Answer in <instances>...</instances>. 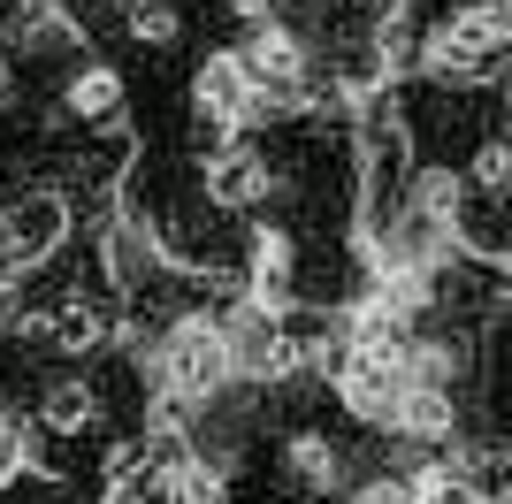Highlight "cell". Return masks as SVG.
<instances>
[{
	"instance_id": "6da1fadb",
	"label": "cell",
	"mask_w": 512,
	"mask_h": 504,
	"mask_svg": "<svg viewBox=\"0 0 512 504\" xmlns=\"http://www.w3.org/2000/svg\"><path fill=\"white\" fill-rule=\"evenodd\" d=\"M230 382H237V352H230V329L214 314H184V321H169V329L153 336V390H161V398H184L199 413V405H214Z\"/></svg>"
},
{
	"instance_id": "7a4b0ae2",
	"label": "cell",
	"mask_w": 512,
	"mask_h": 504,
	"mask_svg": "<svg viewBox=\"0 0 512 504\" xmlns=\"http://www.w3.org/2000/svg\"><path fill=\"white\" fill-rule=\"evenodd\" d=\"M77 237V207H69L62 184H23L8 207H0V260H8V291H16L23 275L54 268Z\"/></svg>"
},
{
	"instance_id": "3957f363",
	"label": "cell",
	"mask_w": 512,
	"mask_h": 504,
	"mask_svg": "<svg viewBox=\"0 0 512 504\" xmlns=\"http://www.w3.org/2000/svg\"><path fill=\"white\" fill-rule=\"evenodd\" d=\"M413 62L436 84H490V77H505L512 39L497 31L490 8H451L444 23H428V39L413 46Z\"/></svg>"
},
{
	"instance_id": "277c9868",
	"label": "cell",
	"mask_w": 512,
	"mask_h": 504,
	"mask_svg": "<svg viewBox=\"0 0 512 504\" xmlns=\"http://www.w3.org/2000/svg\"><path fill=\"white\" fill-rule=\"evenodd\" d=\"M260 115H276V107L260 100V84L245 77V62H237V54H207V62L192 69V123L207 130L214 146L245 138Z\"/></svg>"
},
{
	"instance_id": "5b68a950",
	"label": "cell",
	"mask_w": 512,
	"mask_h": 504,
	"mask_svg": "<svg viewBox=\"0 0 512 504\" xmlns=\"http://www.w3.org/2000/svg\"><path fill=\"white\" fill-rule=\"evenodd\" d=\"M237 62H245V77L260 84V100H268V107H299V100H306V84H314V62H306L299 31H291V23H276V16L245 31Z\"/></svg>"
},
{
	"instance_id": "8992f818",
	"label": "cell",
	"mask_w": 512,
	"mask_h": 504,
	"mask_svg": "<svg viewBox=\"0 0 512 504\" xmlns=\"http://www.w3.org/2000/svg\"><path fill=\"white\" fill-rule=\"evenodd\" d=\"M276 191V161L253 146V138H230V146H214L199 161V199L214 214H253L260 199Z\"/></svg>"
},
{
	"instance_id": "52a82bcc",
	"label": "cell",
	"mask_w": 512,
	"mask_h": 504,
	"mask_svg": "<svg viewBox=\"0 0 512 504\" xmlns=\"http://www.w3.org/2000/svg\"><path fill=\"white\" fill-rule=\"evenodd\" d=\"M337 398L352 420H375V428H390V405L406 398V352H344L337 375Z\"/></svg>"
},
{
	"instance_id": "ba28073f",
	"label": "cell",
	"mask_w": 512,
	"mask_h": 504,
	"mask_svg": "<svg viewBox=\"0 0 512 504\" xmlns=\"http://www.w3.org/2000/svg\"><path fill=\"white\" fill-rule=\"evenodd\" d=\"M31 428H39V436H62V443L92 436V428H100V390H92L85 375L46 382V390H39V405H31Z\"/></svg>"
},
{
	"instance_id": "9c48e42d",
	"label": "cell",
	"mask_w": 512,
	"mask_h": 504,
	"mask_svg": "<svg viewBox=\"0 0 512 504\" xmlns=\"http://www.w3.org/2000/svg\"><path fill=\"white\" fill-rule=\"evenodd\" d=\"M115 115H123V77H115L107 62H85L62 84V123L69 130H107Z\"/></svg>"
},
{
	"instance_id": "30bf717a",
	"label": "cell",
	"mask_w": 512,
	"mask_h": 504,
	"mask_svg": "<svg viewBox=\"0 0 512 504\" xmlns=\"http://www.w3.org/2000/svg\"><path fill=\"white\" fill-rule=\"evenodd\" d=\"M283 482L299 489V497H329V489L344 482L337 443L321 436V428H291V436H283Z\"/></svg>"
},
{
	"instance_id": "8fae6325",
	"label": "cell",
	"mask_w": 512,
	"mask_h": 504,
	"mask_svg": "<svg viewBox=\"0 0 512 504\" xmlns=\"http://www.w3.org/2000/svg\"><path fill=\"white\" fill-rule=\"evenodd\" d=\"M390 436L428 443V451L451 443V436H459V398H451V390H413V382H406V398L390 405Z\"/></svg>"
},
{
	"instance_id": "7c38bea8",
	"label": "cell",
	"mask_w": 512,
	"mask_h": 504,
	"mask_svg": "<svg viewBox=\"0 0 512 504\" xmlns=\"http://www.w3.org/2000/svg\"><path fill=\"white\" fill-rule=\"evenodd\" d=\"M123 31L138 46H176L184 39V8L176 0H123Z\"/></svg>"
},
{
	"instance_id": "4fadbf2b",
	"label": "cell",
	"mask_w": 512,
	"mask_h": 504,
	"mask_svg": "<svg viewBox=\"0 0 512 504\" xmlns=\"http://www.w3.org/2000/svg\"><path fill=\"white\" fill-rule=\"evenodd\" d=\"M352 504H406V474H367L352 489Z\"/></svg>"
},
{
	"instance_id": "5bb4252c",
	"label": "cell",
	"mask_w": 512,
	"mask_h": 504,
	"mask_svg": "<svg viewBox=\"0 0 512 504\" xmlns=\"http://www.w3.org/2000/svg\"><path fill=\"white\" fill-rule=\"evenodd\" d=\"M16 100V54H0V107Z\"/></svg>"
},
{
	"instance_id": "9a60e30c",
	"label": "cell",
	"mask_w": 512,
	"mask_h": 504,
	"mask_svg": "<svg viewBox=\"0 0 512 504\" xmlns=\"http://www.w3.org/2000/svg\"><path fill=\"white\" fill-rule=\"evenodd\" d=\"M482 8H490V16H497V31L512 39V0H482Z\"/></svg>"
},
{
	"instance_id": "2e32d148",
	"label": "cell",
	"mask_w": 512,
	"mask_h": 504,
	"mask_svg": "<svg viewBox=\"0 0 512 504\" xmlns=\"http://www.w3.org/2000/svg\"><path fill=\"white\" fill-rule=\"evenodd\" d=\"M0 298H8V260H0Z\"/></svg>"
}]
</instances>
